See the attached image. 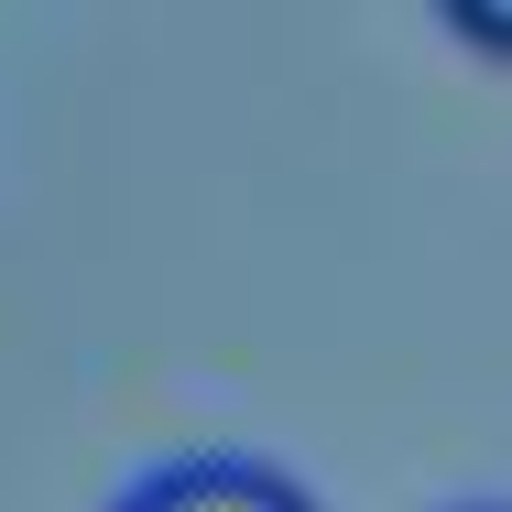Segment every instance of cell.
Returning a JSON list of instances; mask_svg holds the SVG:
<instances>
[{"label":"cell","mask_w":512,"mask_h":512,"mask_svg":"<svg viewBox=\"0 0 512 512\" xmlns=\"http://www.w3.org/2000/svg\"><path fill=\"white\" fill-rule=\"evenodd\" d=\"M109 512H316V491H306V480H284L273 458H229V447H207V458H164V469H142Z\"/></svg>","instance_id":"obj_1"},{"label":"cell","mask_w":512,"mask_h":512,"mask_svg":"<svg viewBox=\"0 0 512 512\" xmlns=\"http://www.w3.org/2000/svg\"><path fill=\"white\" fill-rule=\"evenodd\" d=\"M447 22H458V44H480V55H512V0H458Z\"/></svg>","instance_id":"obj_2"},{"label":"cell","mask_w":512,"mask_h":512,"mask_svg":"<svg viewBox=\"0 0 512 512\" xmlns=\"http://www.w3.org/2000/svg\"><path fill=\"white\" fill-rule=\"evenodd\" d=\"M469 512H512V502H469Z\"/></svg>","instance_id":"obj_3"}]
</instances>
